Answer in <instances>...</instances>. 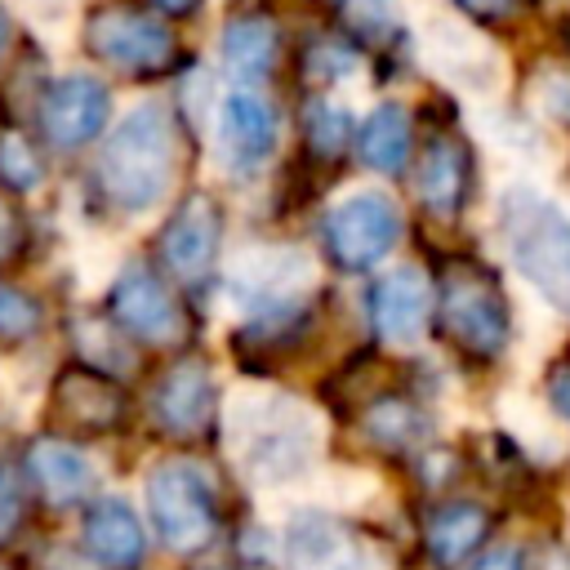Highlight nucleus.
Listing matches in <instances>:
<instances>
[{
	"label": "nucleus",
	"instance_id": "6e6552de",
	"mask_svg": "<svg viewBox=\"0 0 570 570\" xmlns=\"http://www.w3.org/2000/svg\"><path fill=\"white\" fill-rule=\"evenodd\" d=\"M125 392L111 374L94 365H67L58 370L49 387V423L71 436H102L125 423Z\"/></svg>",
	"mask_w": 570,
	"mask_h": 570
},
{
	"label": "nucleus",
	"instance_id": "5701e85b",
	"mask_svg": "<svg viewBox=\"0 0 570 570\" xmlns=\"http://www.w3.org/2000/svg\"><path fill=\"white\" fill-rule=\"evenodd\" d=\"M356 151L370 169L379 174H401L405 169V156H410V111L401 102H379L361 134H356Z\"/></svg>",
	"mask_w": 570,
	"mask_h": 570
},
{
	"label": "nucleus",
	"instance_id": "a878e982",
	"mask_svg": "<svg viewBox=\"0 0 570 570\" xmlns=\"http://www.w3.org/2000/svg\"><path fill=\"white\" fill-rule=\"evenodd\" d=\"M352 67H356V53L338 36H316L303 53V71L312 85H334V80L352 76Z\"/></svg>",
	"mask_w": 570,
	"mask_h": 570
},
{
	"label": "nucleus",
	"instance_id": "f3484780",
	"mask_svg": "<svg viewBox=\"0 0 570 570\" xmlns=\"http://www.w3.org/2000/svg\"><path fill=\"white\" fill-rule=\"evenodd\" d=\"M80 534H85V552L89 561H98L102 570H134L142 561V525L134 517V508L125 499H94L85 508V521H80Z\"/></svg>",
	"mask_w": 570,
	"mask_h": 570
},
{
	"label": "nucleus",
	"instance_id": "393cba45",
	"mask_svg": "<svg viewBox=\"0 0 570 570\" xmlns=\"http://www.w3.org/2000/svg\"><path fill=\"white\" fill-rule=\"evenodd\" d=\"M40 178H45V165H40L36 147L22 134L4 129L0 134V183L9 191H31V187H40Z\"/></svg>",
	"mask_w": 570,
	"mask_h": 570
},
{
	"label": "nucleus",
	"instance_id": "4be33fe9",
	"mask_svg": "<svg viewBox=\"0 0 570 570\" xmlns=\"http://www.w3.org/2000/svg\"><path fill=\"white\" fill-rule=\"evenodd\" d=\"M365 436L387 450V454H410V450H423V441L432 436V414L405 396H379L365 405V419H361Z\"/></svg>",
	"mask_w": 570,
	"mask_h": 570
},
{
	"label": "nucleus",
	"instance_id": "4468645a",
	"mask_svg": "<svg viewBox=\"0 0 570 570\" xmlns=\"http://www.w3.org/2000/svg\"><path fill=\"white\" fill-rule=\"evenodd\" d=\"M218 147H223L227 174L245 178V174L263 169L276 147V111L249 89L227 94L218 107Z\"/></svg>",
	"mask_w": 570,
	"mask_h": 570
},
{
	"label": "nucleus",
	"instance_id": "9d476101",
	"mask_svg": "<svg viewBox=\"0 0 570 570\" xmlns=\"http://www.w3.org/2000/svg\"><path fill=\"white\" fill-rule=\"evenodd\" d=\"M223 245V209L209 191H191L160 227V258L178 281H205Z\"/></svg>",
	"mask_w": 570,
	"mask_h": 570
},
{
	"label": "nucleus",
	"instance_id": "f257e3e1",
	"mask_svg": "<svg viewBox=\"0 0 570 570\" xmlns=\"http://www.w3.org/2000/svg\"><path fill=\"white\" fill-rule=\"evenodd\" d=\"M98 178L120 214H147L169 196L178 178V129L165 102H138L125 111L102 147Z\"/></svg>",
	"mask_w": 570,
	"mask_h": 570
},
{
	"label": "nucleus",
	"instance_id": "2eb2a0df",
	"mask_svg": "<svg viewBox=\"0 0 570 570\" xmlns=\"http://www.w3.org/2000/svg\"><path fill=\"white\" fill-rule=\"evenodd\" d=\"M414 191L432 218H459V209L468 205V191H472V151L459 134L445 129V134L428 138L419 169H414Z\"/></svg>",
	"mask_w": 570,
	"mask_h": 570
},
{
	"label": "nucleus",
	"instance_id": "412c9836",
	"mask_svg": "<svg viewBox=\"0 0 570 570\" xmlns=\"http://www.w3.org/2000/svg\"><path fill=\"white\" fill-rule=\"evenodd\" d=\"M218 49H223V62L227 71H236L240 80H258L276 67V53H281V31L272 18H258V13H240L223 27L218 36Z\"/></svg>",
	"mask_w": 570,
	"mask_h": 570
},
{
	"label": "nucleus",
	"instance_id": "c85d7f7f",
	"mask_svg": "<svg viewBox=\"0 0 570 570\" xmlns=\"http://www.w3.org/2000/svg\"><path fill=\"white\" fill-rule=\"evenodd\" d=\"M22 521V485H18V472L0 463V543L18 530Z\"/></svg>",
	"mask_w": 570,
	"mask_h": 570
},
{
	"label": "nucleus",
	"instance_id": "0eeeda50",
	"mask_svg": "<svg viewBox=\"0 0 570 570\" xmlns=\"http://www.w3.org/2000/svg\"><path fill=\"white\" fill-rule=\"evenodd\" d=\"M321 236H325V254L343 272H365L379 258H387L392 245L401 240V209L387 191H352L325 214Z\"/></svg>",
	"mask_w": 570,
	"mask_h": 570
},
{
	"label": "nucleus",
	"instance_id": "423d86ee",
	"mask_svg": "<svg viewBox=\"0 0 570 570\" xmlns=\"http://www.w3.org/2000/svg\"><path fill=\"white\" fill-rule=\"evenodd\" d=\"M80 45L89 58L125 71V76H156L174 62L178 53V40L174 31L134 9V4H98L85 13V27H80Z\"/></svg>",
	"mask_w": 570,
	"mask_h": 570
},
{
	"label": "nucleus",
	"instance_id": "a211bd4d",
	"mask_svg": "<svg viewBox=\"0 0 570 570\" xmlns=\"http://www.w3.org/2000/svg\"><path fill=\"white\" fill-rule=\"evenodd\" d=\"M27 472H31V481L40 485V494H45L53 508L85 503L89 490H94V463H89L76 445L53 441V436L31 441V450H27Z\"/></svg>",
	"mask_w": 570,
	"mask_h": 570
},
{
	"label": "nucleus",
	"instance_id": "c9c22d12",
	"mask_svg": "<svg viewBox=\"0 0 570 570\" xmlns=\"http://www.w3.org/2000/svg\"><path fill=\"white\" fill-rule=\"evenodd\" d=\"M561 36H566V49H570V18H566V31Z\"/></svg>",
	"mask_w": 570,
	"mask_h": 570
},
{
	"label": "nucleus",
	"instance_id": "72a5a7b5",
	"mask_svg": "<svg viewBox=\"0 0 570 570\" xmlns=\"http://www.w3.org/2000/svg\"><path fill=\"white\" fill-rule=\"evenodd\" d=\"M196 4H200V0H156V9L169 13V18H187Z\"/></svg>",
	"mask_w": 570,
	"mask_h": 570
},
{
	"label": "nucleus",
	"instance_id": "1a4fd4ad",
	"mask_svg": "<svg viewBox=\"0 0 570 570\" xmlns=\"http://www.w3.org/2000/svg\"><path fill=\"white\" fill-rule=\"evenodd\" d=\"M40 129L49 138V147L58 151H76L85 142H94L111 116V94L102 80L85 76V71H71V76H58L45 85L40 94Z\"/></svg>",
	"mask_w": 570,
	"mask_h": 570
},
{
	"label": "nucleus",
	"instance_id": "f8f14e48",
	"mask_svg": "<svg viewBox=\"0 0 570 570\" xmlns=\"http://www.w3.org/2000/svg\"><path fill=\"white\" fill-rule=\"evenodd\" d=\"M432 307H436L432 285H428L423 267H414V263L387 267L374 281V289H370V321H374V330L387 343H414V338H423Z\"/></svg>",
	"mask_w": 570,
	"mask_h": 570
},
{
	"label": "nucleus",
	"instance_id": "b1692460",
	"mask_svg": "<svg viewBox=\"0 0 570 570\" xmlns=\"http://www.w3.org/2000/svg\"><path fill=\"white\" fill-rule=\"evenodd\" d=\"M352 120H347V111L338 107V102H330V98H312L307 107H303V142L316 151V156H325V160H334L343 147H347V129Z\"/></svg>",
	"mask_w": 570,
	"mask_h": 570
},
{
	"label": "nucleus",
	"instance_id": "dca6fc26",
	"mask_svg": "<svg viewBox=\"0 0 570 570\" xmlns=\"http://www.w3.org/2000/svg\"><path fill=\"white\" fill-rule=\"evenodd\" d=\"M214 401H218V392H214L209 365L196 361V356H187V361H178L156 383V392H151V419L169 436H200L209 428V419H214Z\"/></svg>",
	"mask_w": 570,
	"mask_h": 570
},
{
	"label": "nucleus",
	"instance_id": "aec40b11",
	"mask_svg": "<svg viewBox=\"0 0 570 570\" xmlns=\"http://www.w3.org/2000/svg\"><path fill=\"white\" fill-rule=\"evenodd\" d=\"M490 530V512L481 503H468V499H454V503H441L428 525H423V543L432 552L436 566H459L468 552L481 548Z\"/></svg>",
	"mask_w": 570,
	"mask_h": 570
},
{
	"label": "nucleus",
	"instance_id": "6ab92c4d",
	"mask_svg": "<svg viewBox=\"0 0 570 570\" xmlns=\"http://www.w3.org/2000/svg\"><path fill=\"white\" fill-rule=\"evenodd\" d=\"M285 561L289 570H343L352 561V543L334 517L298 512L285 530Z\"/></svg>",
	"mask_w": 570,
	"mask_h": 570
},
{
	"label": "nucleus",
	"instance_id": "e433bc0d",
	"mask_svg": "<svg viewBox=\"0 0 570 570\" xmlns=\"http://www.w3.org/2000/svg\"><path fill=\"white\" fill-rule=\"evenodd\" d=\"M0 570H9V566H4V561H0Z\"/></svg>",
	"mask_w": 570,
	"mask_h": 570
},
{
	"label": "nucleus",
	"instance_id": "bb28decb",
	"mask_svg": "<svg viewBox=\"0 0 570 570\" xmlns=\"http://www.w3.org/2000/svg\"><path fill=\"white\" fill-rule=\"evenodd\" d=\"M45 312L36 303V294L18 289V285H0V338L4 343H22L40 330Z\"/></svg>",
	"mask_w": 570,
	"mask_h": 570
},
{
	"label": "nucleus",
	"instance_id": "cd10ccee",
	"mask_svg": "<svg viewBox=\"0 0 570 570\" xmlns=\"http://www.w3.org/2000/svg\"><path fill=\"white\" fill-rule=\"evenodd\" d=\"M334 9H338V18L347 22V27H356V31H383L387 27V18H392V0H334Z\"/></svg>",
	"mask_w": 570,
	"mask_h": 570
},
{
	"label": "nucleus",
	"instance_id": "20e7f679",
	"mask_svg": "<svg viewBox=\"0 0 570 570\" xmlns=\"http://www.w3.org/2000/svg\"><path fill=\"white\" fill-rule=\"evenodd\" d=\"M232 441L240 468L258 485H285L298 472H307L316 454V423L303 405L285 396H254L240 401V410L232 414Z\"/></svg>",
	"mask_w": 570,
	"mask_h": 570
},
{
	"label": "nucleus",
	"instance_id": "7c9ffc66",
	"mask_svg": "<svg viewBox=\"0 0 570 570\" xmlns=\"http://www.w3.org/2000/svg\"><path fill=\"white\" fill-rule=\"evenodd\" d=\"M548 405H552V414H561L570 423V361L548 374Z\"/></svg>",
	"mask_w": 570,
	"mask_h": 570
},
{
	"label": "nucleus",
	"instance_id": "f03ea898",
	"mask_svg": "<svg viewBox=\"0 0 570 570\" xmlns=\"http://www.w3.org/2000/svg\"><path fill=\"white\" fill-rule=\"evenodd\" d=\"M499 227L534 294L548 307L570 312V214L530 187H508L499 200Z\"/></svg>",
	"mask_w": 570,
	"mask_h": 570
},
{
	"label": "nucleus",
	"instance_id": "9b49d317",
	"mask_svg": "<svg viewBox=\"0 0 570 570\" xmlns=\"http://www.w3.org/2000/svg\"><path fill=\"white\" fill-rule=\"evenodd\" d=\"M111 316L120 330H129L142 343H183L187 338V312L169 294V285L147 267H125L111 285Z\"/></svg>",
	"mask_w": 570,
	"mask_h": 570
},
{
	"label": "nucleus",
	"instance_id": "7ed1b4c3",
	"mask_svg": "<svg viewBox=\"0 0 570 570\" xmlns=\"http://www.w3.org/2000/svg\"><path fill=\"white\" fill-rule=\"evenodd\" d=\"M436 330L472 361H494L512 343V307L485 263H450L436 289Z\"/></svg>",
	"mask_w": 570,
	"mask_h": 570
},
{
	"label": "nucleus",
	"instance_id": "c756f323",
	"mask_svg": "<svg viewBox=\"0 0 570 570\" xmlns=\"http://www.w3.org/2000/svg\"><path fill=\"white\" fill-rule=\"evenodd\" d=\"M454 9L459 13H468L472 22H508V18H517V9H521V0H454Z\"/></svg>",
	"mask_w": 570,
	"mask_h": 570
},
{
	"label": "nucleus",
	"instance_id": "473e14b6",
	"mask_svg": "<svg viewBox=\"0 0 570 570\" xmlns=\"http://www.w3.org/2000/svg\"><path fill=\"white\" fill-rule=\"evenodd\" d=\"M521 566H525L521 548H494V552H485L472 570H521Z\"/></svg>",
	"mask_w": 570,
	"mask_h": 570
},
{
	"label": "nucleus",
	"instance_id": "2f4dec72",
	"mask_svg": "<svg viewBox=\"0 0 570 570\" xmlns=\"http://www.w3.org/2000/svg\"><path fill=\"white\" fill-rule=\"evenodd\" d=\"M18 240H22V223H18L13 205L0 200V263H9L18 254Z\"/></svg>",
	"mask_w": 570,
	"mask_h": 570
},
{
	"label": "nucleus",
	"instance_id": "f704fd0d",
	"mask_svg": "<svg viewBox=\"0 0 570 570\" xmlns=\"http://www.w3.org/2000/svg\"><path fill=\"white\" fill-rule=\"evenodd\" d=\"M4 45H9V13H4V4H0V53H4Z\"/></svg>",
	"mask_w": 570,
	"mask_h": 570
},
{
	"label": "nucleus",
	"instance_id": "ddd939ff",
	"mask_svg": "<svg viewBox=\"0 0 570 570\" xmlns=\"http://www.w3.org/2000/svg\"><path fill=\"white\" fill-rule=\"evenodd\" d=\"M312 263L303 249L294 245H254L232 263L227 289H236L240 298L258 303V307H289L294 294L307 285Z\"/></svg>",
	"mask_w": 570,
	"mask_h": 570
},
{
	"label": "nucleus",
	"instance_id": "39448f33",
	"mask_svg": "<svg viewBox=\"0 0 570 570\" xmlns=\"http://www.w3.org/2000/svg\"><path fill=\"white\" fill-rule=\"evenodd\" d=\"M147 512L165 548L196 552L218 534V494L200 463L165 459L147 472Z\"/></svg>",
	"mask_w": 570,
	"mask_h": 570
}]
</instances>
